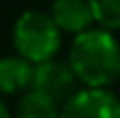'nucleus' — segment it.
Returning a JSON list of instances; mask_svg holds the SVG:
<instances>
[{"label":"nucleus","mask_w":120,"mask_h":118,"mask_svg":"<svg viewBox=\"0 0 120 118\" xmlns=\"http://www.w3.org/2000/svg\"><path fill=\"white\" fill-rule=\"evenodd\" d=\"M31 89L42 94V96H47V98H51L53 103H58L62 107L80 89V83H78L76 74H73L71 65L67 60L53 58V60L34 65V83H31Z\"/></svg>","instance_id":"nucleus-3"},{"label":"nucleus","mask_w":120,"mask_h":118,"mask_svg":"<svg viewBox=\"0 0 120 118\" xmlns=\"http://www.w3.org/2000/svg\"><path fill=\"white\" fill-rule=\"evenodd\" d=\"M13 118H60V105L51 98L29 89L18 100Z\"/></svg>","instance_id":"nucleus-7"},{"label":"nucleus","mask_w":120,"mask_h":118,"mask_svg":"<svg viewBox=\"0 0 120 118\" xmlns=\"http://www.w3.org/2000/svg\"><path fill=\"white\" fill-rule=\"evenodd\" d=\"M49 16L60 29V34H71L73 38L91 29L94 13L87 0H53Z\"/></svg>","instance_id":"nucleus-5"},{"label":"nucleus","mask_w":120,"mask_h":118,"mask_svg":"<svg viewBox=\"0 0 120 118\" xmlns=\"http://www.w3.org/2000/svg\"><path fill=\"white\" fill-rule=\"evenodd\" d=\"M34 65L25 58L2 56L0 58V96H22L31 89Z\"/></svg>","instance_id":"nucleus-6"},{"label":"nucleus","mask_w":120,"mask_h":118,"mask_svg":"<svg viewBox=\"0 0 120 118\" xmlns=\"http://www.w3.org/2000/svg\"><path fill=\"white\" fill-rule=\"evenodd\" d=\"M94 13V22L100 29L120 31V0H87Z\"/></svg>","instance_id":"nucleus-8"},{"label":"nucleus","mask_w":120,"mask_h":118,"mask_svg":"<svg viewBox=\"0 0 120 118\" xmlns=\"http://www.w3.org/2000/svg\"><path fill=\"white\" fill-rule=\"evenodd\" d=\"M60 118H120V98L111 89L80 87L60 107Z\"/></svg>","instance_id":"nucleus-4"},{"label":"nucleus","mask_w":120,"mask_h":118,"mask_svg":"<svg viewBox=\"0 0 120 118\" xmlns=\"http://www.w3.org/2000/svg\"><path fill=\"white\" fill-rule=\"evenodd\" d=\"M11 42L20 58L29 60L31 65H40L58 56L62 34L49 13L40 9H27L13 22Z\"/></svg>","instance_id":"nucleus-2"},{"label":"nucleus","mask_w":120,"mask_h":118,"mask_svg":"<svg viewBox=\"0 0 120 118\" xmlns=\"http://www.w3.org/2000/svg\"><path fill=\"white\" fill-rule=\"evenodd\" d=\"M0 118H13L11 109H9V105L2 100V96H0Z\"/></svg>","instance_id":"nucleus-9"},{"label":"nucleus","mask_w":120,"mask_h":118,"mask_svg":"<svg viewBox=\"0 0 120 118\" xmlns=\"http://www.w3.org/2000/svg\"><path fill=\"white\" fill-rule=\"evenodd\" d=\"M67 62L82 87L109 89L120 78V42L111 31L91 27L73 38Z\"/></svg>","instance_id":"nucleus-1"}]
</instances>
